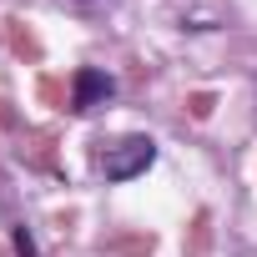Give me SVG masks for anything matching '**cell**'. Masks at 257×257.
Wrapping results in <instances>:
<instances>
[{"instance_id": "6da1fadb", "label": "cell", "mask_w": 257, "mask_h": 257, "mask_svg": "<svg viewBox=\"0 0 257 257\" xmlns=\"http://www.w3.org/2000/svg\"><path fill=\"white\" fill-rule=\"evenodd\" d=\"M157 162V142L152 137H121L101 152V177L106 182H132Z\"/></svg>"}, {"instance_id": "7a4b0ae2", "label": "cell", "mask_w": 257, "mask_h": 257, "mask_svg": "<svg viewBox=\"0 0 257 257\" xmlns=\"http://www.w3.org/2000/svg\"><path fill=\"white\" fill-rule=\"evenodd\" d=\"M116 96V81L106 76V71H96V66H81L76 71V81H71V106L86 116V111H96V106H106Z\"/></svg>"}]
</instances>
